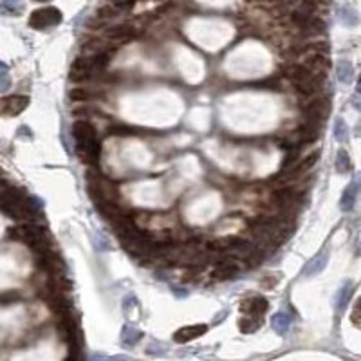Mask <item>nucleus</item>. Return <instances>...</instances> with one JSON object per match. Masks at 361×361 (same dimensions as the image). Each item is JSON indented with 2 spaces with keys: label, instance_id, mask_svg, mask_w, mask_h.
Here are the masks:
<instances>
[{
  "label": "nucleus",
  "instance_id": "423d86ee",
  "mask_svg": "<svg viewBox=\"0 0 361 361\" xmlns=\"http://www.w3.org/2000/svg\"><path fill=\"white\" fill-rule=\"evenodd\" d=\"M208 331V327L206 325H193V327H184V329H181V331L173 336V340L179 343H186L190 342V340H193V338H199L201 334H204V332Z\"/></svg>",
  "mask_w": 361,
  "mask_h": 361
},
{
  "label": "nucleus",
  "instance_id": "f8f14e48",
  "mask_svg": "<svg viewBox=\"0 0 361 361\" xmlns=\"http://www.w3.org/2000/svg\"><path fill=\"white\" fill-rule=\"evenodd\" d=\"M338 159H340V161H338V170L342 168V164H345V166H343V168H345V170H349V168H351V161H349V153H345V152H340V155H338Z\"/></svg>",
  "mask_w": 361,
  "mask_h": 361
},
{
  "label": "nucleus",
  "instance_id": "20e7f679",
  "mask_svg": "<svg viewBox=\"0 0 361 361\" xmlns=\"http://www.w3.org/2000/svg\"><path fill=\"white\" fill-rule=\"evenodd\" d=\"M327 112H329L327 99H312V101H309L305 105V109H303V114H305L307 121H316V123L318 119L322 121V119L327 118Z\"/></svg>",
  "mask_w": 361,
  "mask_h": 361
},
{
  "label": "nucleus",
  "instance_id": "6e6552de",
  "mask_svg": "<svg viewBox=\"0 0 361 361\" xmlns=\"http://www.w3.org/2000/svg\"><path fill=\"white\" fill-rule=\"evenodd\" d=\"M284 71H286V74L289 76L292 81H303V79H307L312 74L311 71L307 69L303 64H291V65H287Z\"/></svg>",
  "mask_w": 361,
  "mask_h": 361
},
{
  "label": "nucleus",
  "instance_id": "2eb2a0df",
  "mask_svg": "<svg viewBox=\"0 0 361 361\" xmlns=\"http://www.w3.org/2000/svg\"><path fill=\"white\" fill-rule=\"evenodd\" d=\"M114 4H116V7H119V9H125V7H130V5L134 4V0H116Z\"/></svg>",
  "mask_w": 361,
  "mask_h": 361
},
{
  "label": "nucleus",
  "instance_id": "39448f33",
  "mask_svg": "<svg viewBox=\"0 0 361 361\" xmlns=\"http://www.w3.org/2000/svg\"><path fill=\"white\" fill-rule=\"evenodd\" d=\"M72 136H74L78 146L90 143V141H96V130L89 121H76L72 125Z\"/></svg>",
  "mask_w": 361,
  "mask_h": 361
},
{
  "label": "nucleus",
  "instance_id": "0eeeda50",
  "mask_svg": "<svg viewBox=\"0 0 361 361\" xmlns=\"http://www.w3.org/2000/svg\"><path fill=\"white\" fill-rule=\"evenodd\" d=\"M107 38L114 40V42H125V40H130L134 36V27L130 25H116V27H110L107 29Z\"/></svg>",
  "mask_w": 361,
  "mask_h": 361
},
{
  "label": "nucleus",
  "instance_id": "dca6fc26",
  "mask_svg": "<svg viewBox=\"0 0 361 361\" xmlns=\"http://www.w3.org/2000/svg\"><path fill=\"white\" fill-rule=\"evenodd\" d=\"M352 322H354V325L360 327V307H356L354 309V314H352Z\"/></svg>",
  "mask_w": 361,
  "mask_h": 361
},
{
  "label": "nucleus",
  "instance_id": "f3484780",
  "mask_svg": "<svg viewBox=\"0 0 361 361\" xmlns=\"http://www.w3.org/2000/svg\"><path fill=\"white\" fill-rule=\"evenodd\" d=\"M35 2H51V0H35Z\"/></svg>",
  "mask_w": 361,
  "mask_h": 361
},
{
  "label": "nucleus",
  "instance_id": "1a4fd4ad",
  "mask_svg": "<svg viewBox=\"0 0 361 361\" xmlns=\"http://www.w3.org/2000/svg\"><path fill=\"white\" fill-rule=\"evenodd\" d=\"M242 311L253 312V314H262V312L267 311V300L266 298H253V300H247L244 302V305L240 307Z\"/></svg>",
  "mask_w": 361,
  "mask_h": 361
},
{
  "label": "nucleus",
  "instance_id": "f03ea898",
  "mask_svg": "<svg viewBox=\"0 0 361 361\" xmlns=\"http://www.w3.org/2000/svg\"><path fill=\"white\" fill-rule=\"evenodd\" d=\"M94 74V69H92V58H85V56H78V58L72 62L71 65V72L69 78L71 81L74 83H81L87 78Z\"/></svg>",
  "mask_w": 361,
  "mask_h": 361
},
{
  "label": "nucleus",
  "instance_id": "9b49d317",
  "mask_svg": "<svg viewBox=\"0 0 361 361\" xmlns=\"http://www.w3.org/2000/svg\"><path fill=\"white\" fill-rule=\"evenodd\" d=\"M114 15H116V9L112 5H103V7L98 11L99 18H110V16H114Z\"/></svg>",
  "mask_w": 361,
  "mask_h": 361
},
{
  "label": "nucleus",
  "instance_id": "7ed1b4c3",
  "mask_svg": "<svg viewBox=\"0 0 361 361\" xmlns=\"http://www.w3.org/2000/svg\"><path fill=\"white\" fill-rule=\"evenodd\" d=\"M29 105L27 96H9V98L0 99V114L4 116H15Z\"/></svg>",
  "mask_w": 361,
  "mask_h": 361
},
{
  "label": "nucleus",
  "instance_id": "4468645a",
  "mask_svg": "<svg viewBox=\"0 0 361 361\" xmlns=\"http://www.w3.org/2000/svg\"><path fill=\"white\" fill-rule=\"evenodd\" d=\"M112 134H116V136H129V134H136V130L129 129V127H114Z\"/></svg>",
  "mask_w": 361,
  "mask_h": 361
},
{
  "label": "nucleus",
  "instance_id": "9d476101",
  "mask_svg": "<svg viewBox=\"0 0 361 361\" xmlns=\"http://www.w3.org/2000/svg\"><path fill=\"white\" fill-rule=\"evenodd\" d=\"M69 98L72 101H87L90 98V92L87 89H81V87H76L69 92Z\"/></svg>",
  "mask_w": 361,
  "mask_h": 361
},
{
  "label": "nucleus",
  "instance_id": "f257e3e1",
  "mask_svg": "<svg viewBox=\"0 0 361 361\" xmlns=\"http://www.w3.org/2000/svg\"><path fill=\"white\" fill-rule=\"evenodd\" d=\"M62 22V13L56 7H44V9L33 11L29 18V25L35 29H47Z\"/></svg>",
  "mask_w": 361,
  "mask_h": 361
},
{
  "label": "nucleus",
  "instance_id": "ddd939ff",
  "mask_svg": "<svg viewBox=\"0 0 361 361\" xmlns=\"http://www.w3.org/2000/svg\"><path fill=\"white\" fill-rule=\"evenodd\" d=\"M352 201H354V190H349V193H345L343 197V210H351Z\"/></svg>",
  "mask_w": 361,
  "mask_h": 361
}]
</instances>
